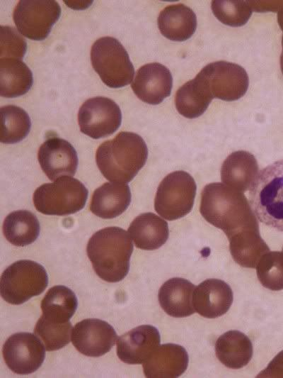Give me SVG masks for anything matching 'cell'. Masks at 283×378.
Returning a JSON list of instances; mask_svg holds the SVG:
<instances>
[{
	"instance_id": "f1b7e54d",
	"label": "cell",
	"mask_w": 283,
	"mask_h": 378,
	"mask_svg": "<svg viewBox=\"0 0 283 378\" xmlns=\"http://www.w3.org/2000/svg\"><path fill=\"white\" fill-rule=\"evenodd\" d=\"M229 245L233 260L241 266L248 268H255L261 257L270 251L260 237L259 230L230 239Z\"/></svg>"
},
{
	"instance_id": "9c48e42d",
	"label": "cell",
	"mask_w": 283,
	"mask_h": 378,
	"mask_svg": "<svg viewBox=\"0 0 283 378\" xmlns=\"http://www.w3.org/2000/svg\"><path fill=\"white\" fill-rule=\"evenodd\" d=\"M61 15V8L54 0H21L13 18L18 32L33 40H42L50 34Z\"/></svg>"
},
{
	"instance_id": "e0dca14e",
	"label": "cell",
	"mask_w": 283,
	"mask_h": 378,
	"mask_svg": "<svg viewBox=\"0 0 283 378\" xmlns=\"http://www.w3.org/2000/svg\"><path fill=\"white\" fill-rule=\"evenodd\" d=\"M233 302L230 286L218 279H208L201 282L193 292V306L202 316L215 318L226 313Z\"/></svg>"
},
{
	"instance_id": "6da1fadb",
	"label": "cell",
	"mask_w": 283,
	"mask_h": 378,
	"mask_svg": "<svg viewBox=\"0 0 283 378\" xmlns=\"http://www.w3.org/2000/svg\"><path fill=\"white\" fill-rule=\"evenodd\" d=\"M200 210L204 218L222 230L229 240L259 230L256 216L243 192L224 184L211 183L204 187Z\"/></svg>"
},
{
	"instance_id": "5bb4252c",
	"label": "cell",
	"mask_w": 283,
	"mask_h": 378,
	"mask_svg": "<svg viewBox=\"0 0 283 378\" xmlns=\"http://www.w3.org/2000/svg\"><path fill=\"white\" fill-rule=\"evenodd\" d=\"M37 159L42 170L50 180L62 176H73L78 167L75 148L67 140L52 137L39 148Z\"/></svg>"
},
{
	"instance_id": "4dcf8cb0",
	"label": "cell",
	"mask_w": 283,
	"mask_h": 378,
	"mask_svg": "<svg viewBox=\"0 0 283 378\" xmlns=\"http://www.w3.org/2000/svg\"><path fill=\"white\" fill-rule=\"evenodd\" d=\"M72 329L69 321L53 322L41 316L35 324L34 333L42 342L47 351H54L64 348L69 343Z\"/></svg>"
},
{
	"instance_id": "cb8c5ba5",
	"label": "cell",
	"mask_w": 283,
	"mask_h": 378,
	"mask_svg": "<svg viewBox=\"0 0 283 378\" xmlns=\"http://www.w3.org/2000/svg\"><path fill=\"white\" fill-rule=\"evenodd\" d=\"M214 348L219 360L231 369H240L246 366L253 356L250 340L236 330H229L219 336Z\"/></svg>"
},
{
	"instance_id": "30bf717a",
	"label": "cell",
	"mask_w": 283,
	"mask_h": 378,
	"mask_svg": "<svg viewBox=\"0 0 283 378\" xmlns=\"http://www.w3.org/2000/svg\"><path fill=\"white\" fill-rule=\"evenodd\" d=\"M205 84L212 96L231 101L241 98L247 91L249 79L239 65L217 61L208 64L197 74Z\"/></svg>"
},
{
	"instance_id": "4fadbf2b",
	"label": "cell",
	"mask_w": 283,
	"mask_h": 378,
	"mask_svg": "<svg viewBox=\"0 0 283 378\" xmlns=\"http://www.w3.org/2000/svg\"><path fill=\"white\" fill-rule=\"evenodd\" d=\"M117 338L113 327L98 318L78 322L71 333L73 345L79 352L88 357H100L109 352Z\"/></svg>"
},
{
	"instance_id": "ffe728a7",
	"label": "cell",
	"mask_w": 283,
	"mask_h": 378,
	"mask_svg": "<svg viewBox=\"0 0 283 378\" xmlns=\"http://www.w3.org/2000/svg\"><path fill=\"white\" fill-rule=\"evenodd\" d=\"M131 201L128 184L120 182H105L93 193L90 209L102 218H113L122 214Z\"/></svg>"
},
{
	"instance_id": "e575fe53",
	"label": "cell",
	"mask_w": 283,
	"mask_h": 378,
	"mask_svg": "<svg viewBox=\"0 0 283 378\" xmlns=\"http://www.w3.org/2000/svg\"><path fill=\"white\" fill-rule=\"evenodd\" d=\"M256 377H283V350L279 352Z\"/></svg>"
},
{
	"instance_id": "484cf974",
	"label": "cell",
	"mask_w": 283,
	"mask_h": 378,
	"mask_svg": "<svg viewBox=\"0 0 283 378\" xmlns=\"http://www.w3.org/2000/svg\"><path fill=\"white\" fill-rule=\"evenodd\" d=\"M212 99L204 82L196 75L179 88L175 104L180 114L187 118H195L204 113Z\"/></svg>"
},
{
	"instance_id": "2e32d148",
	"label": "cell",
	"mask_w": 283,
	"mask_h": 378,
	"mask_svg": "<svg viewBox=\"0 0 283 378\" xmlns=\"http://www.w3.org/2000/svg\"><path fill=\"white\" fill-rule=\"evenodd\" d=\"M160 342L156 328L151 325L139 326L117 338V355L127 364H143L159 346Z\"/></svg>"
},
{
	"instance_id": "d6a6232c",
	"label": "cell",
	"mask_w": 283,
	"mask_h": 378,
	"mask_svg": "<svg viewBox=\"0 0 283 378\" xmlns=\"http://www.w3.org/2000/svg\"><path fill=\"white\" fill-rule=\"evenodd\" d=\"M212 10L215 17L222 23L239 27L245 25L252 14L249 1L214 0Z\"/></svg>"
},
{
	"instance_id": "836d02e7",
	"label": "cell",
	"mask_w": 283,
	"mask_h": 378,
	"mask_svg": "<svg viewBox=\"0 0 283 378\" xmlns=\"http://www.w3.org/2000/svg\"><path fill=\"white\" fill-rule=\"evenodd\" d=\"M27 50L24 38L13 27L1 26L0 58L21 60Z\"/></svg>"
},
{
	"instance_id": "8fae6325",
	"label": "cell",
	"mask_w": 283,
	"mask_h": 378,
	"mask_svg": "<svg viewBox=\"0 0 283 378\" xmlns=\"http://www.w3.org/2000/svg\"><path fill=\"white\" fill-rule=\"evenodd\" d=\"M122 122L119 106L105 96H96L86 100L78 113L80 130L88 136L98 139L112 134Z\"/></svg>"
},
{
	"instance_id": "603a6c76",
	"label": "cell",
	"mask_w": 283,
	"mask_h": 378,
	"mask_svg": "<svg viewBox=\"0 0 283 378\" xmlns=\"http://www.w3.org/2000/svg\"><path fill=\"white\" fill-rule=\"evenodd\" d=\"M157 23L161 33L166 38L184 41L194 34L197 17L190 7L183 4H172L160 12Z\"/></svg>"
},
{
	"instance_id": "44dd1931",
	"label": "cell",
	"mask_w": 283,
	"mask_h": 378,
	"mask_svg": "<svg viewBox=\"0 0 283 378\" xmlns=\"http://www.w3.org/2000/svg\"><path fill=\"white\" fill-rule=\"evenodd\" d=\"M258 172V165L254 155L244 150L231 153L221 168V181L224 184L239 191L250 188Z\"/></svg>"
},
{
	"instance_id": "8d00e7d4",
	"label": "cell",
	"mask_w": 283,
	"mask_h": 378,
	"mask_svg": "<svg viewBox=\"0 0 283 378\" xmlns=\"http://www.w3.org/2000/svg\"><path fill=\"white\" fill-rule=\"evenodd\" d=\"M282 53L280 55V67H281V71L283 74V36L282 38Z\"/></svg>"
},
{
	"instance_id": "9a60e30c",
	"label": "cell",
	"mask_w": 283,
	"mask_h": 378,
	"mask_svg": "<svg viewBox=\"0 0 283 378\" xmlns=\"http://www.w3.org/2000/svg\"><path fill=\"white\" fill-rule=\"evenodd\" d=\"M173 77L170 70L158 62L142 66L137 72L131 87L142 101L152 105L161 103L171 92Z\"/></svg>"
},
{
	"instance_id": "83f0119b",
	"label": "cell",
	"mask_w": 283,
	"mask_h": 378,
	"mask_svg": "<svg viewBox=\"0 0 283 378\" xmlns=\"http://www.w3.org/2000/svg\"><path fill=\"white\" fill-rule=\"evenodd\" d=\"M78 301L69 288L57 285L50 288L41 301L42 316L57 323H65L74 314Z\"/></svg>"
},
{
	"instance_id": "ba28073f",
	"label": "cell",
	"mask_w": 283,
	"mask_h": 378,
	"mask_svg": "<svg viewBox=\"0 0 283 378\" xmlns=\"http://www.w3.org/2000/svg\"><path fill=\"white\" fill-rule=\"evenodd\" d=\"M196 189L195 182L190 174L182 170L171 172L158 187L154 209L168 221L180 218L192 209Z\"/></svg>"
},
{
	"instance_id": "d590c367",
	"label": "cell",
	"mask_w": 283,
	"mask_h": 378,
	"mask_svg": "<svg viewBox=\"0 0 283 378\" xmlns=\"http://www.w3.org/2000/svg\"><path fill=\"white\" fill-rule=\"evenodd\" d=\"M277 21H278V23H279V26L280 28L282 29V30L283 32V6L278 11Z\"/></svg>"
},
{
	"instance_id": "74e56055",
	"label": "cell",
	"mask_w": 283,
	"mask_h": 378,
	"mask_svg": "<svg viewBox=\"0 0 283 378\" xmlns=\"http://www.w3.org/2000/svg\"><path fill=\"white\" fill-rule=\"evenodd\" d=\"M282 252H283V248H282Z\"/></svg>"
},
{
	"instance_id": "277c9868",
	"label": "cell",
	"mask_w": 283,
	"mask_h": 378,
	"mask_svg": "<svg viewBox=\"0 0 283 378\" xmlns=\"http://www.w3.org/2000/svg\"><path fill=\"white\" fill-rule=\"evenodd\" d=\"M249 198L258 220L283 232V159L258 173L250 188Z\"/></svg>"
},
{
	"instance_id": "8992f818",
	"label": "cell",
	"mask_w": 283,
	"mask_h": 378,
	"mask_svg": "<svg viewBox=\"0 0 283 378\" xmlns=\"http://www.w3.org/2000/svg\"><path fill=\"white\" fill-rule=\"evenodd\" d=\"M47 285L48 275L42 265L21 260L3 272L0 279L1 296L6 302L19 305L42 294Z\"/></svg>"
},
{
	"instance_id": "d4e9b609",
	"label": "cell",
	"mask_w": 283,
	"mask_h": 378,
	"mask_svg": "<svg viewBox=\"0 0 283 378\" xmlns=\"http://www.w3.org/2000/svg\"><path fill=\"white\" fill-rule=\"evenodd\" d=\"M33 83V73L21 60L0 58V94L13 98L25 94Z\"/></svg>"
},
{
	"instance_id": "f546056e",
	"label": "cell",
	"mask_w": 283,
	"mask_h": 378,
	"mask_svg": "<svg viewBox=\"0 0 283 378\" xmlns=\"http://www.w3.org/2000/svg\"><path fill=\"white\" fill-rule=\"evenodd\" d=\"M1 143L13 144L21 141L29 133L31 121L27 112L19 106L6 105L0 109Z\"/></svg>"
},
{
	"instance_id": "4316f807",
	"label": "cell",
	"mask_w": 283,
	"mask_h": 378,
	"mask_svg": "<svg viewBox=\"0 0 283 378\" xmlns=\"http://www.w3.org/2000/svg\"><path fill=\"white\" fill-rule=\"evenodd\" d=\"M2 229L9 243L22 247L33 243L37 238L40 226L34 213L27 210H18L7 215Z\"/></svg>"
},
{
	"instance_id": "ac0fdd59",
	"label": "cell",
	"mask_w": 283,
	"mask_h": 378,
	"mask_svg": "<svg viewBox=\"0 0 283 378\" xmlns=\"http://www.w3.org/2000/svg\"><path fill=\"white\" fill-rule=\"evenodd\" d=\"M188 355L181 345L166 343L158 346L143 363L144 375L148 378H175L186 370Z\"/></svg>"
},
{
	"instance_id": "7402d4cb",
	"label": "cell",
	"mask_w": 283,
	"mask_h": 378,
	"mask_svg": "<svg viewBox=\"0 0 283 378\" xmlns=\"http://www.w3.org/2000/svg\"><path fill=\"white\" fill-rule=\"evenodd\" d=\"M127 233L137 248L153 250L168 240L169 230L166 221L153 213L137 216L130 223Z\"/></svg>"
},
{
	"instance_id": "52a82bcc",
	"label": "cell",
	"mask_w": 283,
	"mask_h": 378,
	"mask_svg": "<svg viewBox=\"0 0 283 378\" xmlns=\"http://www.w3.org/2000/svg\"><path fill=\"white\" fill-rule=\"evenodd\" d=\"M91 60L94 70L109 87H122L132 81L134 66L124 46L115 38L96 40L91 47Z\"/></svg>"
},
{
	"instance_id": "7a4b0ae2",
	"label": "cell",
	"mask_w": 283,
	"mask_h": 378,
	"mask_svg": "<svg viewBox=\"0 0 283 378\" xmlns=\"http://www.w3.org/2000/svg\"><path fill=\"white\" fill-rule=\"evenodd\" d=\"M148 149L137 133L122 131L101 143L96 152L98 169L112 182L127 183L145 165Z\"/></svg>"
},
{
	"instance_id": "3957f363",
	"label": "cell",
	"mask_w": 283,
	"mask_h": 378,
	"mask_svg": "<svg viewBox=\"0 0 283 378\" xmlns=\"http://www.w3.org/2000/svg\"><path fill=\"white\" fill-rule=\"evenodd\" d=\"M86 252L95 272L100 279L117 282L129 272L133 244L124 229L110 226L99 230L91 236Z\"/></svg>"
},
{
	"instance_id": "1f68e13d",
	"label": "cell",
	"mask_w": 283,
	"mask_h": 378,
	"mask_svg": "<svg viewBox=\"0 0 283 378\" xmlns=\"http://www.w3.org/2000/svg\"><path fill=\"white\" fill-rule=\"evenodd\" d=\"M257 276L262 285L272 291L283 289V252H267L260 259Z\"/></svg>"
},
{
	"instance_id": "7c38bea8",
	"label": "cell",
	"mask_w": 283,
	"mask_h": 378,
	"mask_svg": "<svg viewBox=\"0 0 283 378\" xmlns=\"http://www.w3.org/2000/svg\"><path fill=\"white\" fill-rule=\"evenodd\" d=\"M45 348L35 334L20 332L11 335L4 343L2 354L7 367L18 374L37 370L44 362Z\"/></svg>"
},
{
	"instance_id": "5b68a950",
	"label": "cell",
	"mask_w": 283,
	"mask_h": 378,
	"mask_svg": "<svg viewBox=\"0 0 283 378\" xmlns=\"http://www.w3.org/2000/svg\"><path fill=\"white\" fill-rule=\"evenodd\" d=\"M88 194L81 182L71 176H62L37 187L33 200L36 210L43 214L65 216L81 210Z\"/></svg>"
},
{
	"instance_id": "d6986e66",
	"label": "cell",
	"mask_w": 283,
	"mask_h": 378,
	"mask_svg": "<svg viewBox=\"0 0 283 378\" xmlns=\"http://www.w3.org/2000/svg\"><path fill=\"white\" fill-rule=\"evenodd\" d=\"M195 285L189 280L173 277L161 287L158 298L160 306L169 316L175 318L187 317L195 313L193 292Z\"/></svg>"
}]
</instances>
